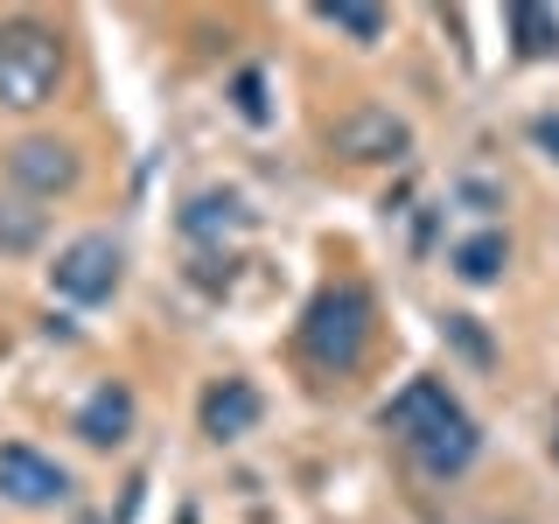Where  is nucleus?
<instances>
[{
    "instance_id": "obj_8",
    "label": "nucleus",
    "mask_w": 559,
    "mask_h": 524,
    "mask_svg": "<svg viewBox=\"0 0 559 524\" xmlns=\"http://www.w3.org/2000/svg\"><path fill=\"white\" fill-rule=\"evenodd\" d=\"M336 147L357 154V162H392V154H406V127H399L392 112H378V105H364L357 119L336 127Z\"/></svg>"
},
{
    "instance_id": "obj_15",
    "label": "nucleus",
    "mask_w": 559,
    "mask_h": 524,
    "mask_svg": "<svg viewBox=\"0 0 559 524\" xmlns=\"http://www.w3.org/2000/svg\"><path fill=\"white\" fill-rule=\"evenodd\" d=\"M238 112L252 119V127L266 119V78H259V70H238Z\"/></svg>"
},
{
    "instance_id": "obj_14",
    "label": "nucleus",
    "mask_w": 559,
    "mask_h": 524,
    "mask_svg": "<svg viewBox=\"0 0 559 524\" xmlns=\"http://www.w3.org/2000/svg\"><path fill=\"white\" fill-rule=\"evenodd\" d=\"M35 238H43V217L22 203H0V252H28Z\"/></svg>"
},
{
    "instance_id": "obj_10",
    "label": "nucleus",
    "mask_w": 559,
    "mask_h": 524,
    "mask_svg": "<svg viewBox=\"0 0 559 524\" xmlns=\"http://www.w3.org/2000/svg\"><path fill=\"white\" fill-rule=\"evenodd\" d=\"M448 266L462 273L468 287H489V279H503V266H511V245H503V231H476L448 252Z\"/></svg>"
},
{
    "instance_id": "obj_3",
    "label": "nucleus",
    "mask_w": 559,
    "mask_h": 524,
    "mask_svg": "<svg viewBox=\"0 0 559 524\" xmlns=\"http://www.w3.org/2000/svg\"><path fill=\"white\" fill-rule=\"evenodd\" d=\"M119 245L105 238V231H84V238H70L63 252H57V266H49V287L63 294V301H78V308H98V301H112V287H119Z\"/></svg>"
},
{
    "instance_id": "obj_13",
    "label": "nucleus",
    "mask_w": 559,
    "mask_h": 524,
    "mask_svg": "<svg viewBox=\"0 0 559 524\" xmlns=\"http://www.w3.org/2000/svg\"><path fill=\"white\" fill-rule=\"evenodd\" d=\"M511 28H518L524 57H552V49H559V22L546 8H511Z\"/></svg>"
},
{
    "instance_id": "obj_11",
    "label": "nucleus",
    "mask_w": 559,
    "mask_h": 524,
    "mask_svg": "<svg viewBox=\"0 0 559 524\" xmlns=\"http://www.w3.org/2000/svg\"><path fill=\"white\" fill-rule=\"evenodd\" d=\"M182 231L189 238H231V231H245V203L231 189H203V196L182 210Z\"/></svg>"
},
{
    "instance_id": "obj_12",
    "label": "nucleus",
    "mask_w": 559,
    "mask_h": 524,
    "mask_svg": "<svg viewBox=\"0 0 559 524\" xmlns=\"http://www.w3.org/2000/svg\"><path fill=\"white\" fill-rule=\"evenodd\" d=\"M329 28H343V35H357V43H378L384 35V8H357V0H329V8H314Z\"/></svg>"
},
{
    "instance_id": "obj_2",
    "label": "nucleus",
    "mask_w": 559,
    "mask_h": 524,
    "mask_svg": "<svg viewBox=\"0 0 559 524\" xmlns=\"http://www.w3.org/2000/svg\"><path fill=\"white\" fill-rule=\"evenodd\" d=\"M301 349H308V364H322V371H357L364 349H371V301H364L357 287L314 294V308L301 322Z\"/></svg>"
},
{
    "instance_id": "obj_9",
    "label": "nucleus",
    "mask_w": 559,
    "mask_h": 524,
    "mask_svg": "<svg viewBox=\"0 0 559 524\" xmlns=\"http://www.w3.org/2000/svg\"><path fill=\"white\" fill-rule=\"evenodd\" d=\"M78 433L92 448H119V441H127V433H133V392H127V384H98V392L78 406Z\"/></svg>"
},
{
    "instance_id": "obj_5",
    "label": "nucleus",
    "mask_w": 559,
    "mask_h": 524,
    "mask_svg": "<svg viewBox=\"0 0 559 524\" xmlns=\"http://www.w3.org/2000/svg\"><path fill=\"white\" fill-rule=\"evenodd\" d=\"M448 419H462V406H454V392H448L441 378H406V384H399V398L384 406V427H392L406 448H419L433 427H448Z\"/></svg>"
},
{
    "instance_id": "obj_6",
    "label": "nucleus",
    "mask_w": 559,
    "mask_h": 524,
    "mask_svg": "<svg viewBox=\"0 0 559 524\" xmlns=\"http://www.w3.org/2000/svg\"><path fill=\"white\" fill-rule=\"evenodd\" d=\"M8 175L35 196H57V189L78 182V154L63 147V140H14L8 147Z\"/></svg>"
},
{
    "instance_id": "obj_1",
    "label": "nucleus",
    "mask_w": 559,
    "mask_h": 524,
    "mask_svg": "<svg viewBox=\"0 0 559 524\" xmlns=\"http://www.w3.org/2000/svg\"><path fill=\"white\" fill-rule=\"evenodd\" d=\"M63 84V43L43 22H0V105L35 112Z\"/></svg>"
},
{
    "instance_id": "obj_16",
    "label": "nucleus",
    "mask_w": 559,
    "mask_h": 524,
    "mask_svg": "<svg viewBox=\"0 0 559 524\" xmlns=\"http://www.w3.org/2000/svg\"><path fill=\"white\" fill-rule=\"evenodd\" d=\"M532 140H538V147H546L552 162H559V112H546V119H538V127H532Z\"/></svg>"
},
{
    "instance_id": "obj_4",
    "label": "nucleus",
    "mask_w": 559,
    "mask_h": 524,
    "mask_svg": "<svg viewBox=\"0 0 559 524\" xmlns=\"http://www.w3.org/2000/svg\"><path fill=\"white\" fill-rule=\"evenodd\" d=\"M0 497L8 503H22V511H49V503H63L70 497V476L49 454H35L22 441H8L0 448Z\"/></svg>"
},
{
    "instance_id": "obj_7",
    "label": "nucleus",
    "mask_w": 559,
    "mask_h": 524,
    "mask_svg": "<svg viewBox=\"0 0 559 524\" xmlns=\"http://www.w3.org/2000/svg\"><path fill=\"white\" fill-rule=\"evenodd\" d=\"M259 392L245 378H224V384H210L203 392V433L210 441H238V433H252L259 427Z\"/></svg>"
}]
</instances>
